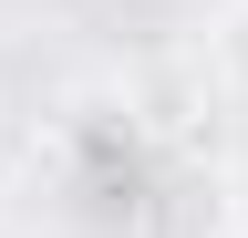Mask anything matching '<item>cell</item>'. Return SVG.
<instances>
[{
    "instance_id": "6da1fadb",
    "label": "cell",
    "mask_w": 248,
    "mask_h": 238,
    "mask_svg": "<svg viewBox=\"0 0 248 238\" xmlns=\"http://www.w3.org/2000/svg\"><path fill=\"white\" fill-rule=\"evenodd\" d=\"M228 63L248 73V0H238V32H228Z\"/></svg>"
}]
</instances>
